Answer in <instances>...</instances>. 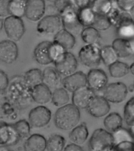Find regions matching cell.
Returning <instances> with one entry per match:
<instances>
[{"label": "cell", "mask_w": 134, "mask_h": 151, "mask_svg": "<svg viewBox=\"0 0 134 151\" xmlns=\"http://www.w3.org/2000/svg\"><path fill=\"white\" fill-rule=\"evenodd\" d=\"M32 87L27 83L22 76H14L9 79L5 93V98L20 110L29 107L34 102Z\"/></svg>", "instance_id": "obj_1"}, {"label": "cell", "mask_w": 134, "mask_h": 151, "mask_svg": "<svg viewBox=\"0 0 134 151\" xmlns=\"http://www.w3.org/2000/svg\"><path fill=\"white\" fill-rule=\"evenodd\" d=\"M81 119L80 109L73 104H67L56 111L54 116L55 125L63 131L72 129L78 124Z\"/></svg>", "instance_id": "obj_2"}, {"label": "cell", "mask_w": 134, "mask_h": 151, "mask_svg": "<svg viewBox=\"0 0 134 151\" xmlns=\"http://www.w3.org/2000/svg\"><path fill=\"white\" fill-rule=\"evenodd\" d=\"M66 52L53 42L43 41L39 43L34 51V58L41 65H48L54 63L61 54Z\"/></svg>", "instance_id": "obj_3"}, {"label": "cell", "mask_w": 134, "mask_h": 151, "mask_svg": "<svg viewBox=\"0 0 134 151\" xmlns=\"http://www.w3.org/2000/svg\"><path fill=\"white\" fill-rule=\"evenodd\" d=\"M115 144V139L110 132L102 128L96 129L89 141L91 150L113 151Z\"/></svg>", "instance_id": "obj_4"}, {"label": "cell", "mask_w": 134, "mask_h": 151, "mask_svg": "<svg viewBox=\"0 0 134 151\" xmlns=\"http://www.w3.org/2000/svg\"><path fill=\"white\" fill-rule=\"evenodd\" d=\"M100 50L101 48L97 44L84 45L79 52L80 63L88 68H96L101 61Z\"/></svg>", "instance_id": "obj_5"}, {"label": "cell", "mask_w": 134, "mask_h": 151, "mask_svg": "<svg viewBox=\"0 0 134 151\" xmlns=\"http://www.w3.org/2000/svg\"><path fill=\"white\" fill-rule=\"evenodd\" d=\"M3 28L9 40L15 42L20 40L25 32L21 18L10 16L3 20Z\"/></svg>", "instance_id": "obj_6"}, {"label": "cell", "mask_w": 134, "mask_h": 151, "mask_svg": "<svg viewBox=\"0 0 134 151\" xmlns=\"http://www.w3.org/2000/svg\"><path fill=\"white\" fill-rule=\"evenodd\" d=\"M76 9L72 7L60 15L63 29L74 36L80 35L84 28L79 20Z\"/></svg>", "instance_id": "obj_7"}, {"label": "cell", "mask_w": 134, "mask_h": 151, "mask_svg": "<svg viewBox=\"0 0 134 151\" xmlns=\"http://www.w3.org/2000/svg\"><path fill=\"white\" fill-rule=\"evenodd\" d=\"M55 68L61 76L66 77L76 72L77 60L73 53L66 51L61 54L55 61Z\"/></svg>", "instance_id": "obj_8"}, {"label": "cell", "mask_w": 134, "mask_h": 151, "mask_svg": "<svg viewBox=\"0 0 134 151\" xmlns=\"http://www.w3.org/2000/svg\"><path fill=\"white\" fill-rule=\"evenodd\" d=\"M62 26L61 18L58 15H46L38 22L37 32L41 35H55Z\"/></svg>", "instance_id": "obj_9"}, {"label": "cell", "mask_w": 134, "mask_h": 151, "mask_svg": "<svg viewBox=\"0 0 134 151\" xmlns=\"http://www.w3.org/2000/svg\"><path fill=\"white\" fill-rule=\"evenodd\" d=\"M128 92L126 85L118 82L107 85L103 89V96L109 102L119 104L126 99Z\"/></svg>", "instance_id": "obj_10"}, {"label": "cell", "mask_w": 134, "mask_h": 151, "mask_svg": "<svg viewBox=\"0 0 134 151\" xmlns=\"http://www.w3.org/2000/svg\"><path fill=\"white\" fill-rule=\"evenodd\" d=\"M51 118V111L43 105H39L30 110L29 122L32 128H40L48 124Z\"/></svg>", "instance_id": "obj_11"}, {"label": "cell", "mask_w": 134, "mask_h": 151, "mask_svg": "<svg viewBox=\"0 0 134 151\" xmlns=\"http://www.w3.org/2000/svg\"><path fill=\"white\" fill-rule=\"evenodd\" d=\"M18 56L19 49L16 42L9 39L0 42V62L12 64L16 61Z\"/></svg>", "instance_id": "obj_12"}, {"label": "cell", "mask_w": 134, "mask_h": 151, "mask_svg": "<svg viewBox=\"0 0 134 151\" xmlns=\"http://www.w3.org/2000/svg\"><path fill=\"white\" fill-rule=\"evenodd\" d=\"M45 0H26L25 16L31 22H38L45 14Z\"/></svg>", "instance_id": "obj_13"}, {"label": "cell", "mask_w": 134, "mask_h": 151, "mask_svg": "<svg viewBox=\"0 0 134 151\" xmlns=\"http://www.w3.org/2000/svg\"><path fill=\"white\" fill-rule=\"evenodd\" d=\"M110 109L109 102L103 96H95L86 108L91 116L96 118L105 116Z\"/></svg>", "instance_id": "obj_14"}, {"label": "cell", "mask_w": 134, "mask_h": 151, "mask_svg": "<svg viewBox=\"0 0 134 151\" xmlns=\"http://www.w3.org/2000/svg\"><path fill=\"white\" fill-rule=\"evenodd\" d=\"M87 79V85L94 92L103 90L108 85V76L101 69H92L88 72Z\"/></svg>", "instance_id": "obj_15"}, {"label": "cell", "mask_w": 134, "mask_h": 151, "mask_svg": "<svg viewBox=\"0 0 134 151\" xmlns=\"http://www.w3.org/2000/svg\"><path fill=\"white\" fill-rule=\"evenodd\" d=\"M62 85L68 92L73 93L87 85V75L82 71L74 72L65 77L61 81Z\"/></svg>", "instance_id": "obj_16"}, {"label": "cell", "mask_w": 134, "mask_h": 151, "mask_svg": "<svg viewBox=\"0 0 134 151\" xmlns=\"http://www.w3.org/2000/svg\"><path fill=\"white\" fill-rule=\"evenodd\" d=\"M73 93L72 102L79 109L87 108L96 96L94 91L87 86L78 89Z\"/></svg>", "instance_id": "obj_17"}, {"label": "cell", "mask_w": 134, "mask_h": 151, "mask_svg": "<svg viewBox=\"0 0 134 151\" xmlns=\"http://www.w3.org/2000/svg\"><path fill=\"white\" fill-rule=\"evenodd\" d=\"M20 140L12 124L0 122V145L14 146Z\"/></svg>", "instance_id": "obj_18"}, {"label": "cell", "mask_w": 134, "mask_h": 151, "mask_svg": "<svg viewBox=\"0 0 134 151\" xmlns=\"http://www.w3.org/2000/svg\"><path fill=\"white\" fill-rule=\"evenodd\" d=\"M131 12L120 11L116 8L113 7L110 12L107 15L112 26L116 29L134 24Z\"/></svg>", "instance_id": "obj_19"}, {"label": "cell", "mask_w": 134, "mask_h": 151, "mask_svg": "<svg viewBox=\"0 0 134 151\" xmlns=\"http://www.w3.org/2000/svg\"><path fill=\"white\" fill-rule=\"evenodd\" d=\"M112 46L119 58H127L134 54V43L131 40L119 37L113 41Z\"/></svg>", "instance_id": "obj_20"}, {"label": "cell", "mask_w": 134, "mask_h": 151, "mask_svg": "<svg viewBox=\"0 0 134 151\" xmlns=\"http://www.w3.org/2000/svg\"><path fill=\"white\" fill-rule=\"evenodd\" d=\"M51 89L41 83L32 87L31 96L34 102L40 105L49 102L52 98Z\"/></svg>", "instance_id": "obj_21"}, {"label": "cell", "mask_w": 134, "mask_h": 151, "mask_svg": "<svg viewBox=\"0 0 134 151\" xmlns=\"http://www.w3.org/2000/svg\"><path fill=\"white\" fill-rule=\"evenodd\" d=\"M53 42L58 44L65 51L73 49L76 43L75 37L64 29H61L54 35Z\"/></svg>", "instance_id": "obj_22"}, {"label": "cell", "mask_w": 134, "mask_h": 151, "mask_svg": "<svg viewBox=\"0 0 134 151\" xmlns=\"http://www.w3.org/2000/svg\"><path fill=\"white\" fill-rule=\"evenodd\" d=\"M19 109L9 101L5 97L0 101V119L7 121H13L17 119Z\"/></svg>", "instance_id": "obj_23"}, {"label": "cell", "mask_w": 134, "mask_h": 151, "mask_svg": "<svg viewBox=\"0 0 134 151\" xmlns=\"http://www.w3.org/2000/svg\"><path fill=\"white\" fill-rule=\"evenodd\" d=\"M60 74L55 68L48 67L42 71V83L51 88H55L61 83Z\"/></svg>", "instance_id": "obj_24"}, {"label": "cell", "mask_w": 134, "mask_h": 151, "mask_svg": "<svg viewBox=\"0 0 134 151\" xmlns=\"http://www.w3.org/2000/svg\"><path fill=\"white\" fill-rule=\"evenodd\" d=\"M24 147L27 151H45L46 147V140L41 134H33L27 138Z\"/></svg>", "instance_id": "obj_25"}, {"label": "cell", "mask_w": 134, "mask_h": 151, "mask_svg": "<svg viewBox=\"0 0 134 151\" xmlns=\"http://www.w3.org/2000/svg\"><path fill=\"white\" fill-rule=\"evenodd\" d=\"M72 129L69 134V138L71 141L79 145L84 143L88 136V130L86 124L84 122L81 123Z\"/></svg>", "instance_id": "obj_26"}, {"label": "cell", "mask_w": 134, "mask_h": 151, "mask_svg": "<svg viewBox=\"0 0 134 151\" xmlns=\"http://www.w3.org/2000/svg\"><path fill=\"white\" fill-rule=\"evenodd\" d=\"M103 124L108 132L111 133H116L122 129L123 120L119 113L113 112L106 117Z\"/></svg>", "instance_id": "obj_27"}, {"label": "cell", "mask_w": 134, "mask_h": 151, "mask_svg": "<svg viewBox=\"0 0 134 151\" xmlns=\"http://www.w3.org/2000/svg\"><path fill=\"white\" fill-rule=\"evenodd\" d=\"M26 0H10L9 11L10 16L21 18L25 16Z\"/></svg>", "instance_id": "obj_28"}, {"label": "cell", "mask_w": 134, "mask_h": 151, "mask_svg": "<svg viewBox=\"0 0 134 151\" xmlns=\"http://www.w3.org/2000/svg\"><path fill=\"white\" fill-rule=\"evenodd\" d=\"M51 101L53 105L60 107L68 104L70 97L68 91L64 88H56L52 93Z\"/></svg>", "instance_id": "obj_29"}, {"label": "cell", "mask_w": 134, "mask_h": 151, "mask_svg": "<svg viewBox=\"0 0 134 151\" xmlns=\"http://www.w3.org/2000/svg\"><path fill=\"white\" fill-rule=\"evenodd\" d=\"M110 76L115 78H120L129 73V66L126 63L117 60L109 66Z\"/></svg>", "instance_id": "obj_30"}, {"label": "cell", "mask_w": 134, "mask_h": 151, "mask_svg": "<svg viewBox=\"0 0 134 151\" xmlns=\"http://www.w3.org/2000/svg\"><path fill=\"white\" fill-rule=\"evenodd\" d=\"M77 15L79 20L84 27L93 26L96 14L91 7L78 9Z\"/></svg>", "instance_id": "obj_31"}, {"label": "cell", "mask_w": 134, "mask_h": 151, "mask_svg": "<svg viewBox=\"0 0 134 151\" xmlns=\"http://www.w3.org/2000/svg\"><path fill=\"white\" fill-rule=\"evenodd\" d=\"M80 35L83 41L87 44H97L100 38L98 30L93 26L83 29Z\"/></svg>", "instance_id": "obj_32"}, {"label": "cell", "mask_w": 134, "mask_h": 151, "mask_svg": "<svg viewBox=\"0 0 134 151\" xmlns=\"http://www.w3.org/2000/svg\"><path fill=\"white\" fill-rule=\"evenodd\" d=\"M65 139L62 136L53 134L46 140V149L49 151L63 150L65 145Z\"/></svg>", "instance_id": "obj_33"}, {"label": "cell", "mask_w": 134, "mask_h": 151, "mask_svg": "<svg viewBox=\"0 0 134 151\" xmlns=\"http://www.w3.org/2000/svg\"><path fill=\"white\" fill-rule=\"evenodd\" d=\"M113 3L109 0H94L91 6L95 14L107 15L113 7Z\"/></svg>", "instance_id": "obj_34"}, {"label": "cell", "mask_w": 134, "mask_h": 151, "mask_svg": "<svg viewBox=\"0 0 134 151\" xmlns=\"http://www.w3.org/2000/svg\"><path fill=\"white\" fill-rule=\"evenodd\" d=\"M101 60L107 66H109L118 60V57L112 46L103 47L100 50Z\"/></svg>", "instance_id": "obj_35"}, {"label": "cell", "mask_w": 134, "mask_h": 151, "mask_svg": "<svg viewBox=\"0 0 134 151\" xmlns=\"http://www.w3.org/2000/svg\"><path fill=\"white\" fill-rule=\"evenodd\" d=\"M24 80L31 87L42 83V71L38 68L28 70L24 74Z\"/></svg>", "instance_id": "obj_36"}, {"label": "cell", "mask_w": 134, "mask_h": 151, "mask_svg": "<svg viewBox=\"0 0 134 151\" xmlns=\"http://www.w3.org/2000/svg\"><path fill=\"white\" fill-rule=\"evenodd\" d=\"M20 139H26L30 135L31 126L29 122L21 120L12 124Z\"/></svg>", "instance_id": "obj_37"}, {"label": "cell", "mask_w": 134, "mask_h": 151, "mask_svg": "<svg viewBox=\"0 0 134 151\" xmlns=\"http://www.w3.org/2000/svg\"><path fill=\"white\" fill-rule=\"evenodd\" d=\"M123 116L125 123L129 127L134 125V98L133 96L126 104L123 111Z\"/></svg>", "instance_id": "obj_38"}, {"label": "cell", "mask_w": 134, "mask_h": 151, "mask_svg": "<svg viewBox=\"0 0 134 151\" xmlns=\"http://www.w3.org/2000/svg\"><path fill=\"white\" fill-rule=\"evenodd\" d=\"M112 26L107 15L96 14L92 26L99 31H104Z\"/></svg>", "instance_id": "obj_39"}, {"label": "cell", "mask_w": 134, "mask_h": 151, "mask_svg": "<svg viewBox=\"0 0 134 151\" xmlns=\"http://www.w3.org/2000/svg\"><path fill=\"white\" fill-rule=\"evenodd\" d=\"M117 32L120 37L128 40H131L134 35V24L124 26L117 29Z\"/></svg>", "instance_id": "obj_40"}, {"label": "cell", "mask_w": 134, "mask_h": 151, "mask_svg": "<svg viewBox=\"0 0 134 151\" xmlns=\"http://www.w3.org/2000/svg\"><path fill=\"white\" fill-rule=\"evenodd\" d=\"M53 3L54 6L58 11L59 16L65 10L74 6L71 0H56Z\"/></svg>", "instance_id": "obj_41"}, {"label": "cell", "mask_w": 134, "mask_h": 151, "mask_svg": "<svg viewBox=\"0 0 134 151\" xmlns=\"http://www.w3.org/2000/svg\"><path fill=\"white\" fill-rule=\"evenodd\" d=\"M116 5L122 11L131 12L134 6V0H116Z\"/></svg>", "instance_id": "obj_42"}, {"label": "cell", "mask_w": 134, "mask_h": 151, "mask_svg": "<svg viewBox=\"0 0 134 151\" xmlns=\"http://www.w3.org/2000/svg\"><path fill=\"white\" fill-rule=\"evenodd\" d=\"M134 143L132 142L124 140L115 144L113 151H133Z\"/></svg>", "instance_id": "obj_43"}, {"label": "cell", "mask_w": 134, "mask_h": 151, "mask_svg": "<svg viewBox=\"0 0 134 151\" xmlns=\"http://www.w3.org/2000/svg\"><path fill=\"white\" fill-rule=\"evenodd\" d=\"M10 0H0V18L5 19L10 16L9 4Z\"/></svg>", "instance_id": "obj_44"}, {"label": "cell", "mask_w": 134, "mask_h": 151, "mask_svg": "<svg viewBox=\"0 0 134 151\" xmlns=\"http://www.w3.org/2000/svg\"><path fill=\"white\" fill-rule=\"evenodd\" d=\"M9 79L8 75L0 70V92H4L9 85Z\"/></svg>", "instance_id": "obj_45"}, {"label": "cell", "mask_w": 134, "mask_h": 151, "mask_svg": "<svg viewBox=\"0 0 134 151\" xmlns=\"http://www.w3.org/2000/svg\"><path fill=\"white\" fill-rule=\"evenodd\" d=\"M73 5L78 9L91 7L94 0H71Z\"/></svg>", "instance_id": "obj_46"}, {"label": "cell", "mask_w": 134, "mask_h": 151, "mask_svg": "<svg viewBox=\"0 0 134 151\" xmlns=\"http://www.w3.org/2000/svg\"><path fill=\"white\" fill-rule=\"evenodd\" d=\"M64 151H83L82 147L80 146V145H77V144L74 143H71L68 145L64 147Z\"/></svg>", "instance_id": "obj_47"}, {"label": "cell", "mask_w": 134, "mask_h": 151, "mask_svg": "<svg viewBox=\"0 0 134 151\" xmlns=\"http://www.w3.org/2000/svg\"><path fill=\"white\" fill-rule=\"evenodd\" d=\"M9 147L4 145H0V151H10Z\"/></svg>", "instance_id": "obj_48"}, {"label": "cell", "mask_w": 134, "mask_h": 151, "mask_svg": "<svg viewBox=\"0 0 134 151\" xmlns=\"http://www.w3.org/2000/svg\"><path fill=\"white\" fill-rule=\"evenodd\" d=\"M128 90L129 92L133 93L134 91V85L132 84V85H129L128 88Z\"/></svg>", "instance_id": "obj_49"}, {"label": "cell", "mask_w": 134, "mask_h": 151, "mask_svg": "<svg viewBox=\"0 0 134 151\" xmlns=\"http://www.w3.org/2000/svg\"><path fill=\"white\" fill-rule=\"evenodd\" d=\"M134 63H132L130 66L129 67V71L131 72L132 74L134 75Z\"/></svg>", "instance_id": "obj_50"}, {"label": "cell", "mask_w": 134, "mask_h": 151, "mask_svg": "<svg viewBox=\"0 0 134 151\" xmlns=\"http://www.w3.org/2000/svg\"><path fill=\"white\" fill-rule=\"evenodd\" d=\"M3 28V20L0 18V32Z\"/></svg>", "instance_id": "obj_51"}, {"label": "cell", "mask_w": 134, "mask_h": 151, "mask_svg": "<svg viewBox=\"0 0 134 151\" xmlns=\"http://www.w3.org/2000/svg\"><path fill=\"white\" fill-rule=\"evenodd\" d=\"M110 1L112 2V3H116V0H109Z\"/></svg>", "instance_id": "obj_52"}, {"label": "cell", "mask_w": 134, "mask_h": 151, "mask_svg": "<svg viewBox=\"0 0 134 151\" xmlns=\"http://www.w3.org/2000/svg\"><path fill=\"white\" fill-rule=\"evenodd\" d=\"M46 1H48L51 2H54L56 0H46Z\"/></svg>", "instance_id": "obj_53"}]
</instances>
